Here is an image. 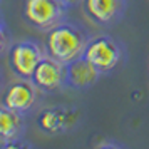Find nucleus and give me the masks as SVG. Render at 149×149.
<instances>
[{"mask_svg":"<svg viewBox=\"0 0 149 149\" xmlns=\"http://www.w3.org/2000/svg\"><path fill=\"white\" fill-rule=\"evenodd\" d=\"M89 39L91 34L82 25L65 19L45 32L44 49L52 59L67 64L82 55Z\"/></svg>","mask_w":149,"mask_h":149,"instance_id":"1","label":"nucleus"},{"mask_svg":"<svg viewBox=\"0 0 149 149\" xmlns=\"http://www.w3.org/2000/svg\"><path fill=\"white\" fill-rule=\"evenodd\" d=\"M82 55L101 72V75H107L126 61V47L112 35L101 34L89 39Z\"/></svg>","mask_w":149,"mask_h":149,"instance_id":"2","label":"nucleus"},{"mask_svg":"<svg viewBox=\"0 0 149 149\" xmlns=\"http://www.w3.org/2000/svg\"><path fill=\"white\" fill-rule=\"evenodd\" d=\"M67 12L69 7L61 0H24L22 3V19L39 32H47L65 20Z\"/></svg>","mask_w":149,"mask_h":149,"instance_id":"3","label":"nucleus"},{"mask_svg":"<svg viewBox=\"0 0 149 149\" xmlns=\"http://www.w3.org/2000/svg\"><path fill=\"white\" fill-rule=\"evenodd\" d=\"M45 57V49L35 39H22L10 44L7 50L8 67L17 79H30L39 62Z\"/></svg>","mask_w":149,"mask_h":149,"instance_id":"4","label":"nucleus"},{"mask_svg":"<svg viewBox=\"0 0 149 149\" xmlns=\"http://www.w3.org/2000/svg\"><path fill=\"white\" fill-rule=\"evenodd\" d=\"M81 111L72 106H50L37 116V127L45 136H61L70 132L81 124Z\"/></svg>","mask_w":149,"mask_h":149,"instance_id":"5","label":"nucleus"},{"mask_svg":"<svg viewBox=\"0 0 149 149\" xmlns=\"http://www.w3.org/2000/svg\"><path fill=\"white\" fill-rule=\"evenodd\" d=\"M40 95L42 92L32 84L30 79H17L3 89L0 104L22 116H27L39 106Z\"/></svg>","mask_w":149,"mask_h":149,"instance_id":"6","label":"nucleus"},{"mask_svg":"<svg viewBox=\"0 0 149 149\" xmlns=\"http://www.w3.org/2000/svg\"><path fill=\"white\" fill-rule=\"evenodd\" d=\"M127 0H81V10L97 27H111L124 19Z\"/></svg>","mask_w":149,"mask_h":149,"instance_id":"7","label":"nucleus"},{"mask_svg":"<svg viewBox=\"0 0 149 149\" xmlns=\"http://www.w3.org/2000/svg\"><path fill=\"white\" fill-rule=\"evenodd\" d=\"M30 81L42 94L57 92L65 87V64L45 54V57L39 62V65L32 72Z\"/></svg>","mask_w":149,"mask_h":149,"instance_id":"8","label":"nucleus"},{"mask_svg":"<svg viewBox=\"0 0 149 149\" xmlns=\"http://www.w3.org/2000/svg\"><path fill=\"white\" fill-rule=\"evenodd\" d=\"M101 72L84 57L79 55L77 59L65 64V87L74 91H84L92 87L99 81Z\"/></svg>","mask_w":149,"mask_h":149,"instance_id":"9","label":"nucleus"},{"mask_svg":"<svg viewBox=\"0 0 149 149\" xmlns=\"http://www.w3.org/2000/svg\"><path fill=\"white\" fill-rule=\"evenodd\" d=\"M27 131L25 116L0 104V142L22 137Z\"/></svg>","mask_w":149,"mask_h":149,"instance_id":"10","label":"nucleus"},{"mask_svg":"<svg viewBox=\"0 0 149 149\" xmlns=\"http://www.w3.org/2000/svg\"><path fill=\"white\" fill-rule=\"evenodd\" d=\"M12 42H14L12 40V34H10L5 20H0V57L3 54H7V50Z\"/></svg>","mask_w":149,"mask_h":149,"instance_id":"11","label":"nucleus"},{"mask_svg":"<svg viewBox=\"0 0 149 149\" xmlns=\"http://www.w3.org/2000/svg\"><path fill=\"white\" fill-rule=\"evenodd\" d=\"M0 148L2 149H32L34 144L25 141L24 136H22V137H15V139H8V141L0 142Z\"/></svg>","mask_w":149,"mask_h":149,"instance_id":"12","label":"nucleus"},{"mask_svg":"<svg viewBox=\"0 0 149 149\" xmlns=\"http://www.w3.org/2000/svg\"><path fill=\"white\" fill-rule=\"evenodd\" d=\"M97 149H119V148H126V144H121V142H114V141H101L95 144Z\"/></svg>","mask_w":149,"mask_h":149,"instance_id":"13","label":"nucleus"},{"mask_svg":"<svg viewBox=\"0 0 149 149\" xmlns=\"http://www.w3.org/2000/svg\"><path fill=\"white\" fill-rule=\"evenodd\" d=\"M61 2L62 3H65L67 7H74V5H77V3L81 5V0H61Z\"/></svg>","mask_w":149,"mask_h":149,"instance_id":"14","label":"nucleus"},{"mask_svg":"<svg viewBox=\"0 0 149 149\" xmlns=\"http://www.w3.org/2000/svg\"><path fill=\"white\" fill-rule=\"evenodd\" d=\"M0 20H3V15H2V12H0Z\"/></svg>","mask_w":149,"mask_h":149,"instance_id":"15","label":"nucleus"},{"mask_svg":"<svg viewBox=\"0 0 149 149\" xmlns=\"http://www.w3.org/2000/svg\"><path fill=\"white\" fill-rule=\"evenodd\" d=\"M0 3H2V0H0Z\"/></svg>","mask_w":149,"mask_h":149,"instance_id":"16","label":"nucleus"}]
</instances>
